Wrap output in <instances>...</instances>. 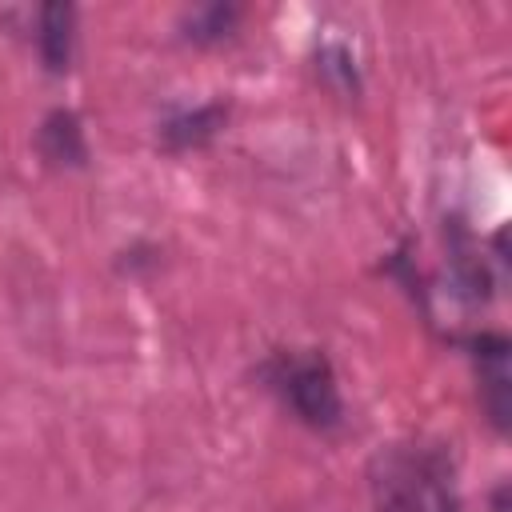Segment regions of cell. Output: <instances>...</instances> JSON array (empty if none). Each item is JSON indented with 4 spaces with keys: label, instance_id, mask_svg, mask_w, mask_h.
Instances as JSON below:
<instances>
[{
    "label": "cell",
    "instance_id": "cell-1",
    "mask_svg": "<svg viewBox=\"0 0 512 512\" xmlns=\"http://www.w3.org/2000/svg\"><path fill=\"white\" fill-rule=\"evenodd\" d=\"M372 512H464L456 460L436 440H392L368 460Z\"/></svg>",
    "mask_w": 512,
    "mask_h": 512
},
{
    "label": "cell",
    "instance_id": "cell-2",
    "mask_svg": "<svg viewBox=\"0 0 512 512\" xmlns=\"http://www.w3.org/2000/svg\"><path fill=\"white\" fill-rule=\"evenodd\" d=\"M256 380L308 432L336 436L344 428V396L324 348H272L256 364Z\"/></svg>",
    "mask_w": 512,
    "mask_h": 512
},
{
    "label": "cell",
    "instance_id": "cell-3",
    "mask_svg": "<svg viewBox=\"0 0 512 512\" xmlns=\"http://www.w3.org/2000/svg\"><path fill=\"white\" fill-rule=\"evenodd\" d=\"M452 344H460L468 364H472L476 400H480V412H484L488 428L496 436H504L508 424H512V372H508L512 340L496 328H476V332L452 336Z\"/></svg>",
    "mask_w": 512,
    "mask_h": 512
},
{
    "label": "cell",
    "instance_id": "cell-4",
    "mask_svg": "<svg viewBox=\"0 0 512 512\" xmlns=\"http://www.w3.org/2000/svg\"><path fill=\"white\" fill-rule=\"evenodd\" d=\"M444 240H448V284H452V296L464 308L488 304L492 300V288H496V276H492L488 256L480 252L476 236L464 228L460 216L444 220Z\"/></svg>",
    "mask_w": 512,
    "mask_h": 512
},
{
    "label": "cell",
    "instance_id": "cell-5",
    "mask_svg": "<svg viewBox=\"0 0 512 512\" xmlns=\"http://www.w3.org/2000/svg\"><path fill=\"white\" fill-rule=\"evenodd\" d=\"M228 124V100H204L192 108H172L160 124H156V140L164 152L180 156V152H196L208 148Z\"/></svg>",
    "mask_w": 512,
    "mask_h": 512
},
{
    "label": "cell",
    "instance_id": "cell-6",
    "mask_svg": "<svg viewBox=\"0 0 512 512\" xmlns=\"http://www.w3.org/2000/svg\"><path fill=\"white\" fill-rule=\"evenodd\" d=\"M76 20H80V12H76V4H68V0H52V4H40L36 12H32V40H36V56H40V64H44V72H52V76H64L68 68H72V60H76Z\"/></svg>",
    "mask_w": 512,
    "mask_h": 512
},
{
    "label": "cell",
    "instance_id": "cell-7",
    "mask_svg": "<svg viewBox=\"0 0 512 512\" xmlns=\"http://www.w3.org/2000/svg\"><path fill=\"white\" fill-rule=\"evenodd\" d=\"M36 156L56 172H76L88 164V136L76 108H52L36 124Z\"/></svg>",
    "mask_w": 512,
    "mask_h": 512
},
{
    "label": "cell",
    "instance_id": "cell-8",
    "mask_svg": "<svg viewBox=\"0 0 512 512\" xmlns=\"http://www.w3.org/2000/svg\"><path fill=\"white\" fill-rule=\"evenodd\" d=\"M236 24H240V8L216 0V4H200V8L184 12L176 28H180L184 40H192V44L204 48V44H220V40H228V36L236 32Z\"/></svg>",
    "mask_w": 512,
    "mask_h": 512
},
{
    "label": "cell",
    "instance_id": "cell-9",
    "mask_svg": "<svg viewBox=\"0 0 512 512\" xmlns=\"http://www.w3.org/2000/svg\"><path fill=\"white\" fill-rule=\"evenodd\" d=\"M316 60H320V72L332 88L352 92V96L360 92V68H356V56L348 52V44H324Z\"/></svg>",
    "mask_w": 512,
    "mask_h": 512
}]
</instances>
